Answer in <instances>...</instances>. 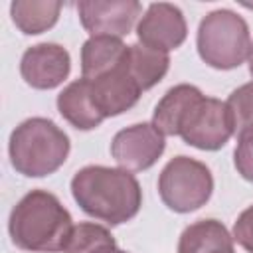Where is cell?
I'll return each mask as SVG.
<instances>
[{
    "instance_id": "11",
    "label": "cell",
    "mask_w": 253,
    "mask_h": 253,
    "mask_svg": "<svg viewBox=\"0 0 253 253\" xmlns=\"http://www.w3.org/2000/svg\"><path fill=\"white\" fill-rule=\"evenodd\" d=\"M87 81H89V93H91L93 105L97 107L103 119L126 113L138 103L142 93L136 81L123 67V61L109 73L95 79H87Z\"/></svg>"
},
{
    "instance_id": "4",
    "label": "cell",
    "mask_w": 253,
    "mask_h": 253,
    "mask_svg": "<svg viewBox=\"0 0 253 253\" xmlns=\"http://www.w3.org/2000/svg\"><path fill=\"white\" fill-rule=\"evenodd\" d=\"M196 47L206 65L221 71L235 69L249 55V26L237 12L229 8L211 10L198 26Z\"/></svg>"
},
{
    "instance_id": "2",
    "label": "cell",
    "mask_w": 253,
    "mask_h": 253,
    "mask_svg": "<svg viewBox=\"0 0 253 253\" xmlns=\"http://www.w3.org/2000/svg\"><path fill=\"white\" fill-rule=\"evenodd\" d=\"M73 229L71 213L47 190L28 192L10 211L8 233L12 243L30 253H59Z\"/></svg>"
},
{
    "instance_id": "18",
    "label": "cell",
    "mask_w": 253,
    "mask_h": 253,
    "mask_svg": "<svg viewBox=\"0 0 253 253\" xmlns=\"http://www.w3.org/2000/svg\"><path fill=\"white\" fill-rule=\"evenodd\" d=\"M117 241L113 233L93 221H81L73 225L63 253H117Z\"/></svg>"
},
{
    "instance_id": "5",
    "label": "cell",
    "mask_w": 253,
    "mask_h": 253,
    "mask_svg": "<svg viewBox=\"0 0 253 253\" xmlns=\"http://www.w3.org/2000/svg\"><path fill=\"white\" fill-rule=\"evenodd\" d=\"M213 192L210 168L190 156H174L158 176V194L164 206L176 213H190L208 204Z\"/></svg>"
},
{
    "instance_id": "3",
    "label": "cell",
    "mask_w": 253,
    "mask_h": 253,
    "mask_svg": "<svg viewBox=\"0 0 253 253\" xmlns=\"http://www.w3.org/2000/svg\"><path fill=\"white\" fill-rule=\"evenodd\" d=\"M69 150V136L45 117L22 121L8 140L12 168L28 178H43L57 172L65 164Z\"/></svg>"
},
{
    "instance_id": "17",
    "label": "cell",
    "mask_w": 253,
    "mask_h": 253,
    "mask_svg": "<svg viewBox=\"0 0 253 253\" xmlns=\"http://www.w3.org/2000/svg\"><path fill=\"white\" fill-rule=\"evenodd\" d=\"M61 2L55 0H16L10 4V16L16 28L26 36H38L57 24Z\"/></svg>"
},
{
    "instance_id": "21",
    "label": "cell",
    "mask_w": 253,
    "mask_h": 253,
    "mask_svg": "<svg viewBox=\"0 0 253 253\" xmlns=\"http://www.w3.org/2000/svg\"><path fill=\"white\" fill-rule=\"evenodd\" d=\"M233 241H237L247 253H253V206L243 210L233 223Z\"/></svg>"
},
{
    "instance_id": "19",
    "label": "cell",
    "mask_w": 253,
    "mask_h": 253,
    "mask_svg": "<svg viewBox=\"0 0 253 253\" xmlns=\"http://www.w3.org/2000/svg\"><path fill=\"white\" fill-rule=\"evenodd\" d=\"M225 105L231 115L233 134L241 136L253 132V81L233 89Z\"/></svg>"
},
{
    "instance_id": "10",
    "label": "cell",
    "mask_w": 253,
    "mask_h": 253,
    "mask_svg": "<svg viewBox=\"0 0 253 253\" xmlns=\"http://www.w3.org/2000/svg\"><path fill=\"white\" fill-rule=\"evenodd\" d=\"M71 71L69 51L53 42H42L28 47L20 59V75L34 89H55Z\"/></svg>"
},
{
    "instance_id": "6",
    "label": "cell",
    "mask_w": 253,
    "mask_h": 253,
    "mask_svg": "<svg viewBox=\"0 0 253 253\" xmlns=\"http://www.w3.org/2000/svg\"><path fill=\"white\" fill-rule=\"evenodd\" d=\"M178 136L188 146L200 150L213 152L223 148L233 136V123L227 105L215 97L204 95L188 113Z\"/></svg>"
},
{
    "instance_id": "14",
    "label": "cell",
    "mask_w": 253,
    "mask_h": 253,
    "mask_svg": "<svg viewBox=\"0 0 253 253\" xmlns=\"http://www.w3.org/2000/svg\"><path fill=\"white\" fill-rule=\"evenodd\" d=\"M176 253H235L233 235L217 219H200L180 233Z\"/></svg>"
},
{
    "instance_id": "15",
    "label": "cell",
    "mask_w": 253,
    "mask_h": 253,
    "mask_svg": "<svg viewBox=\"0 0 253 253\" xmlns=\"http://www.w3.org/2000/svg\"><path fill=\"white\" fill-rule=\"evenodd\" d=\"M123 67L142 91H148L156 83H160L168 73L170 55L164 51L150 49L142 43H130L126 45V51L123 55Z\"/></svg>"
},
{
    "instance_id": "13",
    "label": "cell",
    "mask_w": 253,
    "mask_h": 253,
    "mask_svg": "<svg viewBox=\"0 0 253 253\" xmlns=\"http://www.w3.org/2000/svg\"><path fill=\"white\" fill-rule=\"evenodd\" d=\"M57 111L77 130H93L105 121L97 111V107L93 105L89 93V81L83 77L71 81L57 95Z\"/></svg>"
},
{
    "instance_id": "12",
    "label": "cell",
    "mask_w": 253,
    "mask_h": 253,
    "mask_svg": "<svg viewBox=\"0 0 253 253\" xmlns=\"http://www.w3.org/2000/svg\"><path fill=\"white\" fill-rule=\"evenodd\" d=\"M204 97V93L190 83H180L170 87L164 97L154 107L152 125L164 134V136H178L182 123L186 121L192 107Z\"/></svg>"
},
{
    "instance_id": "7",
    "label": "cell",
    "mask_w": 253,
    "mask_h": 253,
    "mask_svg": "<svg viewBox=\"0 0 253 253\" xmlns=\"http://www.w3.org/2000/svg\"><path fill=\"white\" fill-rule=\"evenodd\" d=\"M166 148L164 134L152 123H136L121 128L111 140V156L119 168L128 172L148 170Z\"/></svg>"
},
{
    "instance_id": "23",
    "label": "cell",
    "mask_w": 253,
    "mask_h": 253,
    "mask_svg": "<svg viewBox=\"0 0 253 253\" xmlns=\"http://www.w3.org/2000/svg\"><path fill=\"white\" fill-rule=\"evenodd\" d=\"M117 253H126V251H121V249H119V251H117Z\"/></svg>"
},
{
    "instance_id": "9",
    "label": "cell",
    "mask_w": 253,
    "mask_h": 253,
    "mask_svg": "<svg viewBox=\"0 0 253 253\" xmlns=\"http://www.w3.org/2000/svg\"><path fill=\"white\" fill-rule=\"evenodd\" d=\"M81 26L91 36H128L142 4L136 0H83L77 6Z\"/></svg>"
},
{
    "instance_id": "22",
    "label": "cell",
    "mask_w": 253,
    "mask_h": 253,
    "mask_svg": "<svg viewBox=\"0 0 253 253\" xmlns=\"http://www.w3.org/2000/svg\"><path fill=\"white\" fill-rule=\"evenodd\" d=\"M247 63H249V73L253 77V42H251V47H249V55H247Z\"/></svg>"
},
{
    "instance_id": "1",
    "label": "cell",
    "mask_w": 253,
    "mask_h": 253,
    "mask_svg": "<svg viewBox=\"0 0 253 253\" xmlns=\"http://www.w3.org/2000/svg\"><path fill=\"white\" fill-rule=\"evenodd\" d=\"M71 196L91 217L107 225L130 221L142 206V190L132 172L89 164L71 178Z\"/></svg>"
},
{
    "instance_id": "16",
    "label": "cell",
    "mask_w": 253,
    "mask_h": 253,
    "mask_svg": "<svg viewBox=\"0 0 253 253\" xmlns=\"http://www.w3.org/2000/svg\"><path fill=\"white\" fill-rule=\"evenodd\" d=\"M126 51L121 38L91 36L81 47V77L95 79L115 69Z\"/></svg>"
},
{
    "instance_id": "8",
    "label": "cell",
    "mask_w": 253,
    "mask_h": 253,
    "mask_svg": "<svg viewBox=\"0 0 253 253\" xmlns=\"http://www.w3.org/2000/svg\"><path fill=\"white\" fill-rule=\"evenodd\" d=\"M188 26L182 10L170 2H154L146 8L144 16H140L136 24L138 43L156 49V51H172L186 42Z\"/></svg>"
},
{
    "instance_id": "20",
    "label": "cell",
    "mask_w": 253,
    "mask_h": 253,
    "mask_svg": "<svg viewBox=\"0 0 253 253\" xmlns=\"http://www.w3.org/2000/svg\"><path fill=\"white\" fill-rule=\"evenodd\" d=\"M233 164L243 180L253 182V132L237 136V146L233 150Z\"/></svg>"
}]
</instances>
